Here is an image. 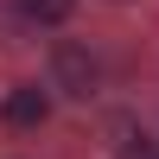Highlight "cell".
<instances>
[{
  "instance_id": "1",
  "label": "cell",
  "mask_w": 159,
  "mask_h": 159,
  "mask_svg": "<svg viewBox=\"0 0 159 159\" xmlns=\"http://www.w3.org/2000/svg\"><path fill=\"white\" fill-rule=\"evenodd\" d=\"M96 89H102V57L83 45V38H57V45H51V96L89 102Z\"/></svg>"
},
{
  "instance_id": "2",
  "label": "cell",
  "mask_w": 159,
  "mask_h": 159,
  "mask_svg": "<svg viewBox=\"0 0 159 159\" xmlns=\"http://www.w3.org/2000/svg\"><path fill=\"white\" fill-rule=\"evenodd\" d=\"M0 121H7L13 134L45 127V121H51V89H38V83H13V89H7V102H0Z\"/></svg>"
},
{
  "instance_id": "3",
  "label": "cell",
  "mask_w": 159,
  "mask_h": 159,
  "mask_svg": "<svg viewBox=\"0 0 159 159\" xmlns=\"http://www.w3.org/2000/svg\"><path fill=\"white\" fill-rule=\"evenodd\" d=\"M13 7H19L25 25H64V19L76 13V0H13Z\"/></svg>"
},
{
  "instance_id": "4",
  "label": "cell",
  "mask_w": 159,
  "mask_h": 159,
  "mask_svg": "<svg viewBox=\"0 0 159 159\" xmlns=\"http://www.w3.org/2000/svg\"><path fill=\"white\" fill-rule=\"evenodd\" d=\"M127 159H159V147H127Z\"/></svg>"
}]
</instances>
